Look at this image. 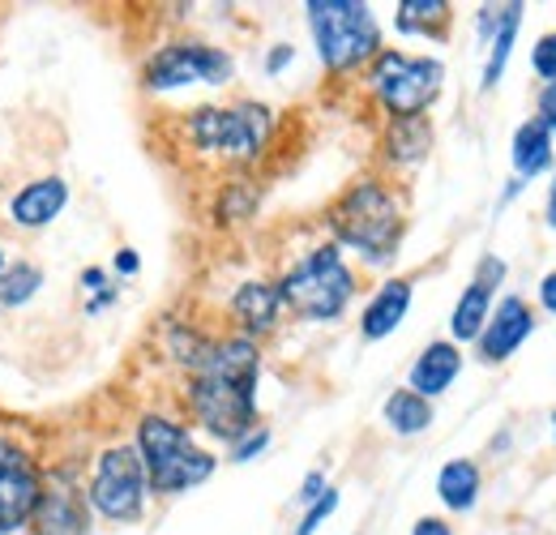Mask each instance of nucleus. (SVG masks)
<instances>
[{
  "label": "nucleus",
  "mask_w": 556,
  "mask_h": 535,
  "mask_svg": "<svg viewBox=\"0 0 556 535\" xmlns=\"http://www.w3.org/2000/svg\"><path fill=\"white\" fill-rule=\"evenodd\" d=\"M257 382H262V347L244 335L214 338L202 369L189 373L185 407L202 433L231 446L257 428Z\"/></svg>",
  "instance_id": "obj_1"
},
{
  "label": "nucleus",
  "mask_w": 556,
  "mask_h": 535,
  "mask_svg": "<svg viewBox=\"0 0 556 535\" xmlns=\"http://www.w3.org/2000/svg\"><path fill=\"white\" fill-rule=\"evenodd\" d=\"M326 223H330L339 249H351L364 266L381 270L399 258L403 227H407V206L386 181L364 176V181H355L339 194Z\"/></svg>",
  "instance_id": "obj_2"
},
{
  "label": "nucleus",
  "mask_w": 556,
  "mask_h": 535,
  "mask_svg": "<svg viewBox=\"0 0 556 535\" xmlns=\"http://www.w3.org/2000/svg\"><path fill=\"white\" fill-rule=\"evenodd\" d=\"M180 129H185V146L193 154L214 159V163L249 167L270 150L275 112L257 99H240V103H227V108L202 103L180 121Z\"/></svg>",
  "instance_id": "obj_3"
},
{
  "label": "nucleus",
  "mask_w": 556,
  "mask_h": 535,
  "mask_svg": "<svg viewBox=\"0 0 556 535\" xmlns=\"http://www.w3.org/2000/svg\"><path fill=\"white\" fill-rule=\"evenodd\" d=\"M134 446L141 455L150 493H159V497H180L189 488H202L218 471V459L210 455L206 446H198L193 428L185 420H176V415H163V411H146L141 415Z\"/></svg>",
  "instance_id": "obj_4"
},
{
  "label": "nucleus",
  "mask_w": 556,
  "mask_h": 535,
  "mask_svg": "<svg viewBox=\"0 0 556 535\" xmlns=\"http://www.w3.org/2000/svg\"><path fill=\"white\" fill-rule=\"evenodd\" d=\"M275 287L282 296V309H291L300 322H339L359 291L355 270L348 266V258L334 240H326V245L308 249L300 262H291Z\"/></svg>",
  "instance_id": "obj_5"
},
{
  "label": "nucleus",
  "mask_w": 556,
  "mask_h": 535,
  "mask_svg": "<svg viewBox=\"0 0 556 535\" xmlns=\"http://www.w3.org/2000/svg\"><path fill=\"white\" fill-rule=\"evenodd\" d=\"M304 17L330 73H355L381 52V22L364 0H308Z\"/></svg>",
  "instance_id": "obj_6"
},
{
  "label": "nucleus",
  "mask_w": 556,
  "mask_h": 535,
  "mask_svg": "<svg viewBox=\"0 0 556 535\" xmlns=\"http://www.w3.org/2000/svg\"><path fill=\"white\" fill-rule=\"evenodd\" d=\"M372 99L386 108L390 121L403 116H428V108L445 90V65L437 57H412L399 48H381L364 73Z\"/></svg>",
  "instance_id": "obj_7"
},
{
  "label": "nucleus",
  "mask_w": 556,
  "mask_h": 535,
  "mask_svg": "<svg viewBox=\"0 0 556 535\" xmlns=\"http://www.w3.org/2000/svg\"><path fill=\"white\" fill-rule=\"evenodd\" d=\"M86 506L99 519L121 523V527H134L146 519L150 480H146V468H141V455L134 441H116V446H103L94 455V468L86 480Z\"/></svg>",
  "instance_id": "obj_8"
},
{
  "label": "nucleus",
  "mask_w": 556,
  "mask_h": 535,
  "mask_svg": "<svg viewBox=\"0 0 556 535\" xmlns=\"http://www.w3.org/2000/svg\"><path fill=\"white\" fill-rule=\"evenodd\" d=\"M231 77H236L231 52H223L214 43H198V39L163 43L141 65V86L150 95H176V90H189V86H227Z\"/></svg>",
  "instance_id": "obj_9"
},
{
  "label": "nucleus",
  "mask_w": 556,
  "mask_h": 535,
  "mask_svg": "<svg viewBox=\"0 0 556 535\" xmlns=\"http://www.w3.org/2000/svg\"><path fill=\"white\" fill-rule=\"evenodd\" d=\"M30 535H90V506H86V484L77 471H48L43 475V497L30 519Z\"/></svg>",
  "instance_id": "obj_10"
},
{
  "label": "nucleus",
  "mask_w": 556,
  "mask_h": 535,
  "mask_svg": "<svg viewBox=\"0 0 556 535\" xmlns=\"http://www.w3.org/2000/svg\"><path fill=\"white\" fill-rule=\"evenodd\" d=\"M43 497V471L30 455H17L0 468V535L30 532V519Z\"/></svg>",
  "instance_id": "obj_11"
},
{
  "label": "nucleus",
  "mask_w": 556,
  "mask_h": 535,
  "mask_svg": "<svg viewBox=\"0 0 556 535\" xmlns=\"http://www.w3.org/2000/svg\"><path fill=\"white\" fill-rule=\"evenodd\" d=\"M531 335H535V313H531V304L522 296L509 291V296H501L492 304L484 331L476 338V351H480L484 364H505L514 351H522V343Z\"/></svg>",
  "instance_id": "obj_12"
},
{
  "label": "nucleus",
  "mask_w": 556,
  "mask_h": 535,
  "mask_svg": "<svg viewBox=\"0 0 556 535\" xmlns=\"http://www.w3.org/2000/svg\"><path fill=\"white\" fill-rule=\"evenodd\" d=\"M65 206H70V181L65 176H35V181H26L9 206H4V219H9V227H17V232H43V227H52L61 214H65Z\"/></svg>",
  "instance_id": "obj_13"
},
{
  "label": "nucleus",
  "mask_w": 556,
  "mask_h": 535,
  "mask_svg": "<svg viewBox=\"0 0 556 535\" xmlns=\"http://www.w3.org/2000/svg\"><path fill=\"white\" fill-rule=\"evenodd\" d=\"M412 300H416L412 278H386V283H381V287L368 296V304L359 309V335L368 338V343L390 338L399 326H403V322H407Z\"/></svg>",
  "instance_id": "obj_14"
},
{
  "label": "nucleus",
  "mask_w": 556,
  "mask_h": 535,
  "mask_svg": "<svg viewBox=\"0 0 556 535\" xmlns=\"http://www.w3.org/2000/svg\"><path fill=\"white\" fill-rule=\"evenodd\" d=\"M458 373H463V347L450 343V338H437V343H428L419 351L416 364L407 369V390L432 402L458 382Z\"/></svg>",
  "instance_id": "obj_15"
},
{
  "label": "nucleus",
  "mask_w": 556,
  "mask_h": 535,
  "mask_svg": "<svg viewBox=\"0 0 556 535\" xmlns=\"http://www.w3.org/2000/svg\"><path fill=\"white\" fill-rule=\"evenodd\" d=\"M231 313H236L240 335L257 343V338L270 335V331L278 326V318H282V296H278L275 283H266V278H249V283L236 287V296H231Z\"/></svg>",
  "instance_id": "obj_16"
},
{
  "label": "nucleus",
  "mask_w": 556,
  "mask_h": 535,
  "mask_svg": "<svg viewBox=\"0 0 556 535\" xmlns=\"http://www.w3.org/2000/svg\"><path fill=\"white\" fill-rule=\"evenodd\" d=\"M381 154H386V163L399 167V172L419 167V163L432 154V121H428V116L390 121L386 134H381Z\"/></svg>",
  "instance_id": "obj_17"
},
{
  "label": "nucleus",
  "mask_w": 556,
  "mask_h": 535,
  "mask_svg": "<svg viewBox=\"0 0 556 535\" xmlns=\"http://www.w3.org/2000/svg\"><path fill=\"white\" fill-rule=\"evenodd\" d=\"M553 141L556 137L544 129V121H540V116L522 121V125L514 129V141H509L514 176H518V181H535V176H544V172H556Z\"/></svg>",
  "instance_id": "obj_18"
},
{
  "label": "nucleus",
  "mask_w": 556,
  "mask_h": 535,
  "mask_svg": "<svg viewBox=\"0 0 556 535\" xmlns=\"http://www.w3.org/2000/svg\"><path fill=\"white\" fill-rule=\"evenodd\" d=\"M480 493H484V471L476 459H450L437 471V497H441L445 510L467 514V510H476Z\"/></svg>",
  "instance_id": "obj_19"
},
{
  "label": "nucleus",
  "mask_w": 556,
  "mask_h": 535,
  "mask_svg": "<svg viewBox=\"0 0 556 535\" xmlns=\"http://www.w3.org/2000/svg\"><path fill=\"white\" fill-rule=\"evenodd\" d=\"M492 304H496V291L471 278V283L463 287L454 313H450V343H458V347H463V343H476L480 331H484L488 313H492Z\"/></svg>",
  "instance_id": "obj_20"
},
{
  "label": "nucleus",
  "mask_w": 556,
  "mask_h": 535,
  "mask_svg": "<svg viewBox=\"0 0 556 535\" xmlns=\"http://www.w3.org/2000/svg\"><path fill=\"white\" fill-rule=\"evenodd\" d=\"M522 17H527V4H505L501 13V26L496 35L488 39V61H484V77H480V90H496V82L505 77L509 69V57H514V43H518V30H522Z\"/></svg>",
  "instance_id": "obj_21"
},
{
  "label": "nucleus",
  "mask_w": 556,
  "mask_h": 535,
  "mask_svg": "<svg viewBox=\"0 0 556 535\" xmlns=\"http://www.w3.org/2000/svg\"><path fill=\"white\" fill-rule=\"evenodd\" d=\"M381 420H386V428L394 433V437H419V433H428L432 428V420H437V411H432V402L412 395L407 386L403 390H394L386 407H381Z\"/></svg>",
  "instance_id": "obj_22"
},
{
  "label": "nucleus",
  "mask_w": 556,
  "mask_h": 535,
  "mask_svg": "<svg viewBox=\"0 0 556 535\" xmlns=\"http://www.w3.org/2000/svg\"><path fill=\"white\" fill-rule=\"evenodd\" d=\"M450 4L445 0H399L394 9V26L399 35H424V39H441L450 26Z\"/></svg>",
  "instance_id": "obj_23"
},
{
  "label": "nucleus",
  "mask_w": 556,
  "mask_h": 535,
  "mask_svg": "<svg viewBox=\"0 0 556 535\" xmlns=\"http://www.w3.org/2000/svg\"><path fill=\"white\" fill-rule=\"evenodd\" d=\"M43 291V266L39 262H13L0 274V309H26Z\"/></svg>",
  "instance_id": "obj_24"
},
{
  "label": "nucleus",
  "mask_w": 556,
  "mask_h": 535,
  "mask_svg": "<svg viewBox=\"0 0 556 535\" xmlns=\"http://www.w3.org/2000/svg\"><path fill=\"white\" fill-rule=\"evenodd\" d=\"M257 206H262V189H257L249 176H236V181H227V185L218 189V201H214V219H218L223 227H231V223H244V219H253V214H257Z\"/></svg>",
  "instance_id": "obj_25"
},
{
  "label": "nucleus",
  "mask_w": 556,
  "mask_h": 535,
  "mask_svg": "<svg viewBox=\"0 0 556 535\" xmlns=\"http://www.w3.org/2000/svg\"><path fill=\"white\" fill-rule=\"evenodd\" d=\"M77 283H81V296H86V318H99V313L112 309L116 296H121V287L112 283V274L103 266H86Z\"/></svg>",
  "instance_id": "obj_26"
},
{
  "label": "nucleus",
  "mask_w": 556,
  "mask_h": 535,
  "mask_svg": "<svg viewBox=\"0 0 556 535\" xmlns=\"http://www.w3.org/2000/svg\"><path fill=\"white\" fill-rule=\"evenodd\" d=\"M334 510H339V488H326V497H321V501H313V506L304 510V519L295 523V532L291 535H317L321 532V523H326Z\"/></svg>",
  "instance_id": "obj_27"
},
{
  "label": "nucleus",
  "mask_w": 556,
  "mask_h": 535,
  "mask_svg": "<svg viewBox=\"0 0 556 535\" xmlns=\"http://www.w3.org/2000/svg\"><path fill=\"white\" fill-rule=\"evenodd\" d=\"M266 450H270V428L257 424L253 433H244L240 441H231V455H227V459H231V463H253V459H262Z\"/></svg>",
  "instance_id": "obj_28"
},
{
  "label": "nucleus",
  "mask_w": 556,
  "mask_h": 535,
  "mask_svg": "<svg viewBox=\"0 0 556 535\" xmlns=\"http://www.w3.org/2000/svg\"><path fill=\"white\" fill-rule=\"evenodd\" d=\"M531 69L540 73L544 86H553L556 82V30L540 35V43H535V52H531Z\"/></svg>",
  "instance_id": "obj_29"
},
{
  "label": "nucleus",
  "mask_w": 556,
  "mask_h": 535,
  "mask_svg": "<svg viewBox=\"0 0 556 535\" xmlns=\"http://www.w3.org/2000/svg\"><path fill=\"white\" fill-rule=\"evenodd\" d=\"M505 274H509V266H505L496 253H484V258L476 262V283H484V287H492V291L505 283Z\"/></svg>",
  "instance_id": "obj_30"
},
{
  "label": "nucleus",
  "mask_w": 556,
  "mask_h": 535,
  "mask_svg": "<svg viewBox=\"0 0 556 535\" xmlns=\"http://www.w3.org/2000/svg\"><path fill=\"white\" fill-rule=\"evenodd\" d=\"M326 488H330L326 471H308V475H304V484H300V493H295V501L308 510L313 501H321V497H326Z\"/></svg>",
  "instance_id": "obj_31"
},
{
  "label": "nucleus",
  "mask_w": 556,
  "mask_h": 535,
  "mask_svg": "<svg viewBox=\"0 0 556 535\" xmlns=\"http://www.w3.org/2000/svg\"><path fill=\"white\" fill-rule=\"evenodd\" d=\"M535 116H540V121H544V129L556 137V82L540 90V112H535Z\"/></svg>",
  "instance_id": "obj_32"
},
{
  "label": "nucleus",
  "mask_w": 556,
  "mask_h": 535,
  "mask_svg": "<svg viewBox=\"0 0 556 535\" xmlns=\"http://www.w3.org/2000/svg\"><path fill=\"white\" fill-rule=\"evenodd\" d=\"M291 61H295V48H291V43H275V48L266 52V73H270V77H278V73L291 65Z\"/></svg>",
  "instance_id": "obj_33"
},
{
  "label": "nucleus",
  "mask_w": 556,
  "mask_h": 535,
  "mask_svg": "<svg viewBox=\"0 0 556 535\" xmlns=\"http://www.w3.org/2000/svg\"><path fill=\"white\" fill-rule=\"evenodd\" d=\"M112 270L116 274H125V278H134L141 270V258L134 253V249H116V258H112Z\"/></svg>",
  "instance_id": "obj_34"
},
{
  "label": "nucleus",
  "mask_w": 556,
  "mask_h": 535,
  "mask_svg": "<svg viewBox=\"0 0 556 535\" xmlns=\"http://www.w3.org/2000/svg\"><path fill=\"white\" fill-rule=\"evenodd\" d=\"M412 535H454V527H450L445 519H432V514H424V519H416Z\"/></svg>",
  "instance_id": "obj_35"
},
{
  "label": "nucleus",
  "mask_w": 556,
  "mask_h": 535,
  "mask_svg": "<svg viewBox=\"0 0 556 535\" xmlns=\"http://www.w3.org/2000/svg\"><path fill=\"white\" fill-rule=\"evenodd\" d=\"M540 304H544V313L556 318V270H548V274L540 278Z\"/></svg>",
  "instance_id": "obj_36"
},
{
  "label": "nucleus",
  "mask_w": 556,
  "mask_h": 535,
  "mask_svg": "<svg viewBox=\"0 0 556 535\" xmlns=\"http://www.w3.org/2000/svg\"><path fill=\"white\" fill-rule=\"evenodd\" d=\"M544 223L556 232V172H553V185H548V201H544Z\"/></svg>",
  "instance_id": "obj_37"
},
{
  "label": "nucleus",
  "mask_w": 556,
  "mask_h": 535,
  "mask_svg": "<svg viewBox=\"0 0 556 535\" xmlns=\"http://www.w3.org/2000/svg\"><path fill=\"white\" fill-rule=\"evenodd\" d=\"M522 189H527V181H518V176H509V181H505V189H501V206H505V201H514V198H518V194H522Z\"/></svg>",
  "instance_id": "obj_38"
},
{
  "label": "nucleus",
  "mask_w": 556,
  "mask_h": 535,
  "mask_svg": "<svg viewBox=\"0 0 556 535\" xmlns=\"http://www.w3.org/2000/svg\"><path fill=\"white\" fill-rule=\"evenodd\" d=\"M17 455H22V450H17V446H13L9 437H0V468H4L9 459H17Z\"/></svg>",
  "instance_id": "obj_39"
},
{
  "label": "nucleus",
  "mask_w": 556,
  "mask_h": 535,
  "mask_svg": "<svg viewBox=\"0 0 556 535\" xmlns=\"http://www.w3.org/2000/svg\"><path fill=\"white\" fill-rule=\"evenodd\" d=\"M4 266H9V258H4V245H0V274H4Z\"/></svg>",
  "instance_id": "obj_40"
},
{
  "label": "nucleus",
  "mask_w": 556,
  "mask_h": 535,
  "mask_svg": "<svg viewBox=\"0 0 556 535\" xmlns=\"http://www.w3.org/2000/svg\"><path fill=\"white\" fill-rule=\"evenodd\" d=\"M553 433H556V411H553Z\"/></svg>",
  "instance_id": "obj_41"
},
{
  "label": "nucleus",
  "mask_w": 556,
  "mask_h": 535,
  "mask_svg": "<svg viewBox=\"0 0 556 535\" xmlns=\"http://www.w3.org/2000/svg\"><path fill=\"white\" fill-rule=\"evenodd\" d=\"M0 313H4V309H0Z\"/></svg>",
  "instance_id": "obj_42"
}]
</instances>
